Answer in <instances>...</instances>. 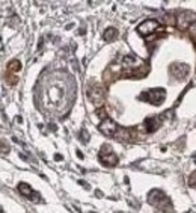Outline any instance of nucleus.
<instances>
[{
    "label": "nucleus",
    "mask_w": 196,
    "mask_h": 213,
    "mask_svg": "<svg viewBox=\"0 0 196 213\" xmlns=\"http://www.w3.org/2000/svg\"><path fill=\"white\" fill-rule=\"evenodd\" d=\"M164 98H166V91L162 89V88L150 89V91H145V92L140 94V100H145V101H148L151 104H155V106L162 104L164 101Z\"/></svg>",
    "instance_id": "f257e3e1"
},
{
    "label": "nucleus",
    "mask_w": 196,
    "mask_h": 213,
    "mask_svg": "<svg viewBox=\"0 0 196 213\" xmlns=\"http://www.w3.org/2000/svg\"><path fill=\"white\" fill-rule=\"evenodd\" d=\"M122 67L127 70L128 74H137V68L143 67V62L139 58H136L134 55H127L122 59Z\"/></svg>",
    "instance_id": "f03ea898"
},
{
    "label": "nucleus",
    "mask_w": 196,
    "mask_h": 213,
    "mask_svg": "<svg viewBox=\"0 0 196 213\" xmlns=\"http://www.w3.org/2000/svg\"><path fill=\"white\" fill-rule=\"evenodd\" d=\"M159 29H160V23L154 18H150V20H145L143 23H140L137 26V33L142 36H148Z\"/></svg>",
    "instance_id": "7ed1b4c3"
},
{
    "label": "nucleus",
    "mask_w": 196,
    "mask_h": 213,
    "mask_svg": "<svg viewBox=\"0 0 196 213\" xmlns=\"http://www.w3.org/2000/svg\"><path fill=\"white\" fill-rule=\"evenodd\" d=\"M100 160L106 166H115L118 163V156L112 151V148L109 145H103V148L100 151Z\"/></svg>",
    "instance_id": "20e7f679"
},
{
    "label": "nucleus",
    "mask_w": 196,
    "mask_h": 213,
    "mask_svg": "<svg viewBox=\"0 0 196 213\" xmlns=\"http://www.w3.org/2000/svg\"><path fill=\"white\" fill-rule=\"evenodd\" d=\"M98 129H100V131H101L103 135H106V136H115V135H118V126H116L115 121L110 118H104L103 121L100 122Z\"/></svg>",
    "instance_id": "39448f33"
},
{
    "label": "nucleus",
    "mask_w": 196,
    "mask_h": 213,
    "mask_svg": "<svg viewBox=\"0 0 196 213\" xmlns=\"http://www.w3.org/2000/svg\"><path fill=\"white\" fill-rule=\"evenodd\" d=\"M168 201V197L163 193L162 190L155 189V190H151L150 195H148V202L152 204V206H157V207H160L162 206V202H166Z\"/></svg>",
    "instance_id": "423d86ee"
},
{
    "label": "nucleus",
    "mask_w": 196,
    "mask_h": 213,
    "mask_svg": "<svg viewBox=\"0 0 196 213\" xmlns=\"http://www.w3.org/2000/svg\"><path fill=\"white\" fill-rule=\"evenodd\" d=\"M171 73L176 79H184L189 74V67L185 64H173V65H171Z\"/></svg>",
    "instance_id": "0eeeda50"
},
{
    "label": "nucleus",
    "mask_w": 196,
    "mask_h": 213,
    "mask_svg": "<svg viewBox=\"0 0 196 213\" xmlns=\"http://www.w3.org/2000/svg\"><path fill=\"white\" fill-rule=\"evenodd\" d=\"M18 190H20V193H23L24 197H32L30 200H35V201H38L36 198H39V195L38 193H35L32 188L27 184V183H20L18 184Z\"/></svg>",
    "instance_id": "6e6552de"
},
{
    "label": "nucleus",
    "mask_w": 196,
    "mask_h": 213,
    "mask_svg": "<svg viewBox=\"0 0 196 213\" xmlns=\"http://www.w3.org/2000/svg\"><path fill=\"white\" fill-rule=\"evenodd\" d=\"M89 98L92 100L94 103H101L103 101V88H100V86H95L92 89H89Z\"/></svg>",
    "instance_id": "1a4fd4ad"
},
{
    "label": "nucleus",
    "mask_w": 196,
    "mask_h": 213,
    "mask_svg": "<svg viewBox=\"0 0 196 213\" xmlns=\"http://www.w3.org/2000/svg\"><path fill=\"white\" fill-rule=\"evenodd\" d=\"M145 130L148 131V133H152V131H155L159 129V126H160V118H148L145 121Z\"/></svg>",
    "instance_id": "9d476101"
},
{
    "label": "nucleus",
    "mask_w": 196,
    "mask_h": 213,
    "mask_svg": "<svg viewBox=\"0 0 196 213\" xmlns=\"http://www.w3.org/2000/svg\"><path fill=\"white\" fill-rule=\"evenodd\" d=\"M116 36H118V30H116L115 27H109V29H106V32L103 33L104 41H107V42H112V41H115Z\"/></svg>",
    "instance_id": "9b49d317"
},
{
    "label": "nucleus",
    "mask_w": 196,
    "mask_h": 213,
    "mask_svg": "<svg viewBox=\"0 0 196 213\" xmlns=\"http://www.w3.org/2000/svg\"><path fill=\"white\" fill-rule=\"evenodd\" d=\"M20 70H21V64H20V60L17 59L11 60L8 64V67H6V73H9V74H17V71Z\"/></svg>",
    "instance_id": "f8f14e48"
},
{
    "label": "nucleus",
    "mask_w": 196,
    "mask_h": 213,
    "mask_svg": "<svg viewBox=\"0 0 196 213\" xmlns=\"http://www.w3.org/2000/svg\"><path fill=\"white\" fill-rule=\"evenodd\" d=\"M189 186L193 188V189H196V171L189 175Z\"/></svg>",
    "instance_id": "ddd939ff"
},
{
    "label": "nucleus",
    "mask_w": 196,
    "mask_h": 213,
    "mask_svg": "<svg viewBox=\"0 0 196 213\" xmlns=\"http://www.w3.org/2000/svg\"><path fill=\"white\" fill-rule=\"evenodd\" d=\"M80 135L83 136V142H88V141H89V135H88V131H86V130H81Z\"/></svg>",
    "instance_id": "4468645a"
}]
</instances>
